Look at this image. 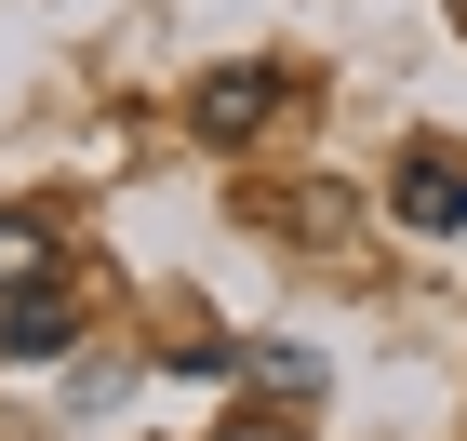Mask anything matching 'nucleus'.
<instances>
[{"label":"nucleus","instance_id":"nucleus-1","mask_svg":"<svg viewBox=\"0 0 467 441\" xmlns=\"http://www.w3.org/2000/svg\"><path fill=\"white\" fill-rule=\"evenodd\" d=\"M400 227H467V147L454 161H441V147L400 161Z\"/></svg>","mask_w":467,"mask_h":441},{"label":"nucleus","instance_id":"nucleus-2","mask_svg":"<svg viewBox=\"0 0 467 441\" xmlns=\"http://www.w3.org/2000/svg\"><path fill=\"white\" fill-rule=\"evenodd\" d=\"M67 308H54V294H14V308H0V362H67Z\"/></svg>","mask_w":467,"mask_h":441},{"label":"nucleus","instance_id":"nucleus-3","mask_svg":"<svg viewBox=\"0 0 467 441\" xmlns=\"http://www.w3.org/2000/svg\"><path fill=\"white\" fill-rule=\"evenodd\" d=\"M267 94H281L267 68H214V80H201V134H254V121H267Z\"/></svg>","mask_w":467,"mask_h":441},{"label":"nucleus","instance_id":"nucleus-4","mask_svg":"<svg viewBox=\"0 0 467 441\" xmlns=\"http://www.w3.org/2000/svg\"><path fill=\"white\" fill-rule=\"evenodd\" d=\"M0 281H40V227H27V215L0 227Z\"/></svg>","mask_w":467,"mask_h":441},{"label":"nucleus","instance_id":"nucleus-5","mask_svg":"<svg viewBox=\"0 0 467 441\" xmlns=\"http://www.w3.org/2000/svg\"><path fill=\"white\" fill-rule=\"evenodd\" d=\"M227 441H294V428H227Z\"/></svg>","mask_w":467,"mask_h":441}]
</instances>
